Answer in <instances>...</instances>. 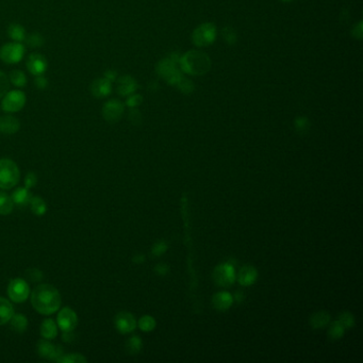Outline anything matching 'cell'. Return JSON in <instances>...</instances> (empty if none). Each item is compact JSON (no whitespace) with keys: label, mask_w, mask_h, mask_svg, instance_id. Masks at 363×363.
Masks as SVG:
<instances>
[{"label":"cell","mask_w":363,"mask_h":363,"mask_svg":"<svg viewBox=\"0 0 363 363\" xmlns=\"http://www.w3.org/2000/svg\"><path fill=\"white\" fill-rule=\"evenodd\" d=\"M31 304L39 313L50 315L60 309L61 295L52 285L41 284L33 290Z\"/></svg>","instance_id":"cell-1"},{"label":"cell","mask_w":363,"mask_h":363,"mask_svg":"<svg viewBox=\"0 0 363 363\" xmlns=\"http://www.w3.org/2000/svg\"><path fill=\"white\" fill-rule=\"evenodd\" d=\"M180 69L189 75L202 76L211 69V59L200 50H190L179 60Z\"/></svg>","instance_id":"cell-2"},{"label":"cell","mask_w":363,"mask_h":363,"mask_svg":"<svg viewBox=\"0 0 363 363\" xmlns=\"http://www.w3.org/2000/svg\"><path fill=\"white\" fill-rule=\"evenodd\" d=\"M180 56L176 53L171 54L167 59L161 60L157 64V73L164 80H167L171 84H175L179 81L182 77L180 70L178 69Z\"/></svg>","instance_id":"cell-3"},{"label":"cell","mask_w":363,"mask_h":363,"mask_svg":"<svg viewBox=\"0 0 363 363\" xmlns=\"http://www.w3.org/2000/svg\"><path fill=\"white\" fill-rule=\"evenodd\" d=\"M19 170L15 162L10 159L0 160V188L12 189L19 181Z\"/></svg>","instance_id":"cell-4"},{"label":"cell","mask_w":363,"mask_h":363,"mask_svg":"<svg viewBox=\"0 0 363 363\" xmlns=\"http://www.w3.org/2000/svg\"><path fill=\"white\" fill-rule=\"evenodd\" d=\"M216 39V28L212 23H205L198 26L192 33V41L198 47L211 45Z\"/></svg>","instance_id":"cell-5"},{"label":"cell","mask_w":363,"mask_h":363,"mask_svg":"<svg viewBox=\"0 0 363 363\" xmlns=\"http://www.w3.org/2000/svg\"><path fill=\"white\" fill-rule=\"evenodd\" d=\"M27 97L23 91L18 89L9 91L3 97L2 109L7 113H16L25 107Z\"/></svg>","instance_id":"cell-6"},{"label":"cell","mask_w":363,"mask_h":363,"mask_svg":"<svg viewBox=\"0 0 363 363\" xmlns=\"http://www.w3.org/2000/svg\"><path fill=\"white\" fill-rule=\"evenodd\" d=\"M25 57V46L19 42L6 43L0 48V59L6 64H17Z\"/></svg>","instance_id":"cell-7"},{"label":"cell","mask_w":363,"mask_h":363,"mask_svg":"<svg viewBox=\"0 0 363 363\" xmlns=\"http://www.w3.org/2000/svg\"><path fill=\"white\" fill-rule=\"evenodd\" d=\"M214 282L219 287H230L236 281L235 266L231 262L219 264L213 272Z\"/></svg>","instance_id":"cell-8"},{"label":"cell","mask_w":363,"mask_h":363,"mask_svg":"<svg viewBox=\"0 0 363 363\" xmlns=\"http://www.w3.org/2000/svg\"><path fill=\"white\" fill-rule=\"evenodd\" d=\"M125 112V105L118 99H110L103 106V117L108 123H117L123 117Z\"/></svg>","instance_id":"cell-9"},{"label":"cell","mask_w":363,"mask_h":363,"mask_svg":"<svg viewBox=\"0 0 363 363\" xmlns=\"http://www.w3.org/2000/svg\"><path fill=\"white\" fill-rule=\"evenodd\" d=\"M29 293V285L24 279L15 278L9 283L8 295L14 303H24L28 299Z\"/></svg>","instance_id":"cell-10"},{"label":"cell","mask_w":363,"mask_h":363,"mask_svg":"<svg viewBox=\"0 0 363 363\" xmlns=\"http://www.w3.org/2000/svg\"><path fill=\"white\" fill-rule=\"evenodd\" d=\"M27 70L29 73L33 76H39V75H44L47 71L48 63L46 58L41 53L33 52L29 54V57L26 62Z\"/></svg>","instance_id":"cell-11"},{"label":"cell","mask_w":363,"mask_h":363,"mask_svg":"<svg viewBox=\"0 0 363 363\" xmlns=\"http://www.w3.org/2000/svg\"><path fill=\"white\" fill-rule=\"evenodd\" d=\"M58 325L63 332H73L78 325V317L71 308H63L58 314Z\"/></svg>","instance_id":"cell-12"},{"label":"cell","mask_w":363,"mask_h":363,"mask_svg":"<svg viewBox=\"0 0 363 363\" xmlns=\"http://www.w3.org/2000/svg\"><path fill=\"white\" fill-rule=\"evenodd\" d=\"M114 323L117 332L123 335L132 333L137 327V321L135 316L129 312H119L115 316Z\"/></svg>","instance_id":"cell-13"},{"label":"cell","mask_w":363,"mask_h":363,"mask_svg":"<svg viewBox=\"0 0 363 363\" xmlns=\"http://www.w3.org/2000/svg\"><path fill=\"white\" fill-rule=\"evenodd\" d=\"M116 92L119 96L128 97L129 95L136 93L138 89V83L134 77L125 75L119 77L116 80Z\"/></svg>","instance_id":"cell-14"},{"label":"cell","mask_w":363,"mask_h":363,"mask_svg":"<svg viewBox=\"0 0 363 363\" xmlns=\"http://www.w3.org/2000/svg\"><path fill=\"white\" fill-rule=\"evenodd\" d=\"M91 94L98 99L108 97L112 92V82L104 78H97L93 80L90 85Z\"/></svg>","instance_id":"cell-15"},{"label":"cell","mask_w":363,"mask_h":363,"mask_svg":"<svg viewBox=\"0 0 363 363\" xmlns=\"http://www.w3.org/2000/svg\"><path fill=\"white\" fill-rule=\"evenodd\" d=\"M38 351L41 357L46 358L48 360H54L59 362L60 359L63 357L64 353L61 347H57L52 345L47 341H41L38 345Z\"/></svg>","instance_id":"cell-16"},{"label":"cell","mask_w":363,"mask_h":363,"mask_svg":"<svg viewBox=\"0 0 363 363\" xmlns=\"http://www.w3.org/2000/svg\"><path fill=\"white\" fill-rule=\"evenodd\" d=\"M258 278V272L257 270L251 266H245L242 268L238 274V280L241 285L244 287H249V285L254 284Z\"/></svg>","instance_id":"cell-17"},{"label":"cell","mask_w":363,"mask_h":363,"mask_svg":"<svg viewBox=\"0 0 363 363\" xmlns=\"http://www.w3.org/2000/svg\"><path fill=\"white\" fill-rule=\"evenodd\" d=\"M234 302H235L234 296L228 292H218L213 296L212 299L213 307L218 311L228 310L229 308L233 306Z\"/></svg>","instance_id":"cell-18"},{"label":"cell","mask_w":363,"mask_h":363,"mask_svg":"<svg viewBox=\"0 0 363 363\" xmlns=\"http://www.w3.org/2000/svg\"><path fill=\"white\" fill-rule=\"evenodd\" d=\"M19 120L12 115H5L0 117V132L4 135H14L19 130Z\"/></svg>","instance_id":"cell-19"},{"label":"cell","mask_w":363,"mask_h":363,"mask_svg":"<svg viewBox=\"0 0 363 363\" xmlns=\"http://www.w3.org/2000/svg\"><path fill=\"white\" fill-rule=\"evenodd\" d=\"M14 315V308L8 300L0 297V326L10 322Z\"/></svg>","instance_id":"cell-20"},{"label":"cell","mask_w":363,"mask_h":363,"mask_svg":"<svg viewBox=\"0 0 363 363\" xmlns=\"http://www.w3.org/2000/svg\"><path fill=\"white\" fill-rule=\"evenodd\" d=\"M330 323V314L326 311H317L311 315L309 324L313 329L324 328Z\"/></svg>","instance_id":"cell-21"},{"label":"cell","mask_w":363,"mask_h":363,"mask_svg":"<svg viewBox=\"0 0 363 363\" xmlns=\"http://www.w3.org/2000/svg\"><path fill=\"white\" fill-rule=\"evenodd\" d=\"M8 36L9 38H11L13 40V42H19L23 43L25 42L26 39V29L24 28V26H21L20 24H11L8 27Z\"/></svg>","instance_id":"cell-22"},{"label":"cell","mask_w":363,"mask_h":363,"mask_svg":"<svg viewBox=\"0 0 363 363\" xmlns=\"http://www.w3.org/2000/svg\"><path fill=\"white\" fill-rule=\"evenodd\" d=\"M41 336L44 339L52 340L58 336V327L52 320H45L41 325Z\"/></svg>","instance_id":"cell-23"},{"label":"cell","mask_w":363,"mask_h":363,"mask_svg":"<svg viewBox=\"0 0 363 363\" xmlns=\"http://www.w3.org/2000/svg\"><path fill=\"white\" fill-rule=\"evenodd\" d=\"M12 201L14 204L19 205V206H25L27 204H30L31 201V193L29 192V189L27 188H18L13 194H12Z\"/></svg>","instance_id":"cell-24"},{"label":"cell","mask_w":363,"mask_h":363,"mask_svg":"<svg viewBox=\"0 0 363 363\" xmlns=\"http://www.w3.org/2000/svg\"><path fill=\"white\" fill-rule=\"evenodd\" d=\"M9 80L17 89H23L27 84V77L23 71L13 70L9 74Z\"/></svg>","instance_id":"cell-25"},{"label":"cell","mask_w":363,"mask_h":363,"mask_svg":"<svg viewBox=\"0 0 363 363\" xmlns=\"http://www.w3.org/2000/svg\"><path fill=\"white\" fill-rule=\"evenodd\" d=\"M10 322L11 326L17 333H24L28 326V320L23 314H14Z\"/></svg>","instance_id":"cell-26"},{"label":"cell","mask_w":363,"mask_h":363,"mask_svg":"<svg viewBox=\"0 0 363 363\" xmlns=\"http://www.w3.org/2000/svg\"><path fill=\"white\" fill-rule=\"evenodd\" d=\"M14 203L12 198L5 193H0V214L8 215L13 210Z\"/></svg>","instance_id":"cell-27"},{"label":"cell","mask_w":363,"mask_h":363,"mask_svg":"<svg viewBox=\"0 0 363 363\" xmlns=\"http://www.w3.org/2000/svg\"><path fill=\"white\" fill-rule=\"evenodd\" d=\"M25 42L27 44V46H29L31 48H39L44 45L45 40H44L41 33L33 32V33H30V35L26 36Z\"/></svg>","instance_id":"cell-28"},{"label":"cell","mask_w":363,"mask_h":363,"mask_svg":"<svg viewBox=\"0 0 363 363\" xmlns=\"http://www.w3.org/2000/svg\"><path fill=\"white\" fill-rule=\"evenodd\" d=\"M30 206H31L32 212L35 213L36 215H43V214L46 213L47 206H46L45 202H44L41 197L31 198Z\"/></svg>","instance_id":"cell-29"},{"label":"cell","mask_w":363,"mask_h":363,"mask_svg":"<svg viewBox=\"0 0 363 363\" xmlns=\"http://www.w3.org/2000/svg\"><path fill=\"white\" fill-rule=\"evenodd\" d=\"M142 346H143V342H142V340L140 339V337H138V336L131 337L127 341V344H126L127 351L130 355L139 354L141 351V349H142Z\"/></svg>","instance_id":"cell-30"},{"label":"cell","mask_w":363,"mask_h":363,"mask_svg":"<svg viewBox=\"0 0 363 363\" xmlns=\"http://www.w3.org/2000/svg\"><path fill=\"white\" fill-rule=\"evenodd\" d=\"M139 327L142 332L149 333L156 327V320L150 315H144L139 320Z\"/></svg>","instance_id":"cell-31"},{"label":"cell","mask_w":363,"mask_h":363,"mask_svg":"<svg viewBox=\"0 0 363 363\" xmlns=\"http://www.w3.org/2000/svg\"><path fill=\"white\" fill-rule=\"evenodd\" d=\"M344 333H345V328L341 325V323L339 321H335L329 327L328 336L333 340H338L344 336Z\"/></svg>","instance_id":"cell-32"},{"label":"cell","mask_w":363,"mask_h":363,"mask_svg":"<svg viewBox=\"0 0 363 363\" xmlns=\"http://www.w3.org/2000/svg\"><path fill=\"white\" fill-rule=\"evenodd\" d=\"M294 127H295V130L299 132V134L301 135H305L306 132L309 131L310 129V122H309V119H308L307 117L305 116H300V117H297L295 119V122H294Z\"/></svg>","instance_id":"cell-33"},{"label":"cell","mask_w":363,"mask_h":363,"mask_svg":"<svg viewBox=\"0 0 363 363\" xmlns=\"http://www.w3.org/2000/svg\"><path fill=\"white\" fill-rule=\"evenodd\" d=\"M176 85H177L178 89L184 94H191L195 89L194 82L188 78H184L183 76L179 79V81L176 83Z\"/></svg>","instance_id":"cell-34"},{"label":"cell","mask_w":363,"mask_h":363,"mask_svg":"<svg viewBox=\"0 0 363 363\" xmlns=\"http://www.w3.org/2000/svg\"><path fill=\"white\" fill-rule=\"evenodd\" d=\"M222 37L224 39V41L229 44V45H235L238 41V36L237 32L231 28V27H225L222 30Z\"/></svg>","instance_id":"cell-35"},{"label":"cell","mask_w":363,"mask_h":363,"mask_svg":"<svg viewBox=\"0 0 363 363\" xmlns=\"http://www.w3.org/2000/svg\"><path fill=\"white\" fill-rule=\"evenodd\" d=\"M338 321L341 323V325H342L345 329H349L351 327H354V325H355V317H354L353 314L349 313V312L341 313Z\"/></svg>","instance_id":"cell-36"},{"label":"cell","mask_w":363,"mask_h":363,"mask_svg":"<svg viewBox=\"0 0 363 363\" xmlns=\"http://www.w3.org/2000/svg\"><path fill=\"white\" fill-rule=\"evenodd\" d=\"M86 361H87L86 358H84L80 354H69V355L64 354L59 362H62V363H84Z\"/></svg>","instance_id":"cell-37"},{"label":"cell","mask_w":363,"mask_h":363,"mask_svg":"<svg viewBox=\"0 0 363 363\" xmlns=\"http://www.w3.org/2000/svg\"><path fill=\"white\" fill-rule=\"evenodd\" d=\"M10 83L9 76L0 72V98H3L10 91Z\"/></svg>","instance_id":"cell-38"},{"label":"cell","mask_w":363,"mask_h":363,"mask_svg":"<svg viewBox=\"0 0 363 363\" xmlns=\"http://www.w3.org/2000/svg\"><path fill=\"white\" fill-rule=\"evenodd\" d=\"M168 248H169V245H168L167 242L161 240V241L157 242V243L153 244V246L151 248V252H152L153 256L159 257V256H162L164 252L168 250Z\"/></svg>","instance_id":"cell-39"},{"label":"cell","mask_w":363,"mask_h":363,"mask_svg":"<svg viewBox=\"0 0 363 363\" xmlns=\"http://www.w3.org/2000/svg\"><path fill=\"white\" fill-rule=\"evenodd\" d=\"M143 102V98L141 95L139 94H131L127 97V101H126V105L129 107V108H137L138 106H140Z\"/></svg>","instance_id":"cell-40"},{"label":"cell","mask_w":363,"mask_h":363,"mask_svg":"<svg viewBox=\"0 0 363 363\" xmlns=\"http://www.w3.org/2000/svg\"><path fill=\"white\" fill-rule=\"evenodd\" d=\"M35 84L37 86V89L39 90H46L48 86V80L44 77V75H39L35 76Z\"/></svg>","instance_id":"cell-41"},{"label":"cell","mask_w":363,"mask_h":363,"mask_svg":"<svg viewBox=\"0 0 363 363\" xmlns=\"http://www.w3.org/2000/svg\"><path fill=\"white\" fill-rule=\"evenodd\" d=\"M129 120L135 125H138L141 123L142 120V115L140 113L139 110H137L136 108H131V111L129 112V116H128Z\"/></svg>","instance_id":"cell-42"},{"label":"cell","mask_w":363,"mask_h":363,"mask_svg":"<svg viewBox=\"0 0 363 363\" xmlns=\"http://www.w3.org/2000/svg\"><path fill=\"white\" fill-rule=\"evenodd\" d=\"M37 182H38V178H37V175H36V174L29 173V174L26 176V178H25V184H26V188H27V189L33 188V186L37 185Z\"/></svg>","instance_id":"cell-43"},{"label":"cell","mask_w":363,"mask_h":363,"mask_svg":"<svg viewBox=\"0 0 363 363\" xmlns=\"http://www.w3.org/2000/svg\"><path fill=\"white\" fill-rule=\"evenodd\" d=\"M27 275H28V277L31 281L33 282H36V281H40L42 279V273L37 270V269H30L28 272H27Z\"/></svg>","instance_id":"cell-44"},{"label":"cell","mask_w":363,"mask_h":363,"mask_svg":"<svg viewBox=\"0 0 363 363\" xmlns=\"http://www.w3.org/2000/svg\"><path fill=\"white\" fill-rule=\"evenodd\" d=\"M155 272L160 275V276H165V275H168L170 272V267L165 263H159L155 268Z\"/></svg>","instance_id":"cell-45"},{"label":"cell","mask_w":363,"mask_h":363,"mask_svg":"<svg viewBox=\"0 0 363 363\" xmlns=\"http://www.w3.org/2000/svg\"><path fill=\"white\" fill-rule=\"evenodd\" d=\"M104 77L106 79L113 82V81H115L117 79V73L115 71H113V70H108V71H106Z\"/></svg>","instance_id":"cell-46"},{"label":"cell","mask_w":363,"mask_h":363,"mask_svg":"<svg viewBox=\"0 0 363 363\" xmlns=\"http://www.w3.org/2000/svg\"><path fill=\"white\" fill-rule=\"evenodd\" d=\"M353 36L357 39H362V23L361 21H359V24L354 27Z\"/></svg>","instance_id":"cell-47"},{"label":"cell","mask_w":363,"mask_h":363,"mask_svg":"<svg viewBox=\"0 0 363 363\" xmlns=\"http://www.w3.org/2000/svg\"><path fill=\"white\" fill-rule=\"evenodd\" d=\"M244 299H245L244 293L241 292V291H237L236 294H235V296H234V300H235L236 302H238V303H242V302L244 301Z\"/></svg>","instance_id":"cell-48"},{"label":"cell","mask_w":363,"mask_h":363,"mask_svg":"<svg viewBox=\"0 0 363 363\" xmlns=\"http://www.w3.org/2000/svg\"><path fill=\"white\" fill-rule=\"evenodd\" d=\"M145 261V257L143 255H137L134 257V262L135 263H143Z\"/></svg>","instance_id":"cell-49"},{"label":"cell","mask_w":363,"mask_h":363,"mask_svg":"<svg viewBox=\"0 0 363 363\" xmlns=\"http://www.w3.org/2000/svg\"><path fill=\"white\" fill-rule=\"evenodd\" d=\"M282 2H285V3H290V2H293V0H282Z\"/></svg>","instance_id":"cell-50"}]
</instances>
